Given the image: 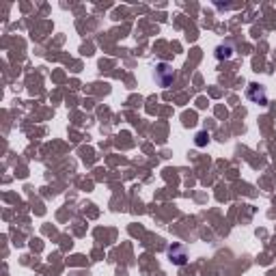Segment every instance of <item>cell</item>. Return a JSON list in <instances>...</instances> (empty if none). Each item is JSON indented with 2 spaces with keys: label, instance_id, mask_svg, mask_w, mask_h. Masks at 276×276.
<instances>
[{
  "label": "cell",
  "instance_id": "277c9868",
  "mask_svg": "<svg viewBox=\"0 0 276 276\" xmlns=\"http://www.w3.org/2000/svg\"><path fill=\"white\" fill-rule=\"evenodd\" d=\"M233 50H236V48H233V43H231V41H227V43H222V45L216 48V58H218V61L225 58V61H227V58L233 56Z\"/></svg>",
  "mask_w": 276,
  "mask_h": 276
},
{
  "label": "cell",
  "instance_id": "5b68a950",
  "mask_svg": "<svg viewBox=\"0 0 276 276\" xmlns=\"http://www.w3.org/2000/svg\"><path fill=\"white\" fill-rule=\"evenodd\" d=\"M207 140H209L207 132H198V134H197V140H195V143H197V147H205V145H207Z\"/></svg>",
  "mask_w": 276,
  "mask_h": 276
},
{
  "label": "cell",
  "instance_id": "6da1fadb",
  "mask_svg": "<svg viewBox=\"0 0 276 276\" xmlns=\"http://www.w3.org/2000/svg\"><path fill=\"white\" fill-rule=\"evenodd\" d=\"M246 97H248L250 102L259 104V106H266L268 104V91H266V86L257 84V82L248 84V89H246Z\"/></svg>",
  "mask_w": 276,
  "mask_h": 276
},
{
  "label": "cell",
  "instance_id": "3957f363",
  "mask_svg": "<svg viewBox=\"0 0 276 276\" xmlns=\"http://www.w3.org/2000/svg\"><path fill=\"white\" fill-rule=\"evenodd\" d=\"M168 257L173 259L175 266H184V263L188 261V252H186L184 246H179V244L168 246Z\"/></svg>",
  "mask_w": 276,
  "mask_h": 276
},
{
  "label": "cell",
  "instance_id": "7a4b0ae2",
  "mask_svg": "<svg viewBox=\"0 0 276 276\" xmlns=\"http://www.w3.org/2000/svg\"><path fill=\"white\" fill-rule=\"evenodd\" d=\"M156 80L160 86H171L173 80H175V72L173 67L168 65V63H160V65L156 67Z\"/></svg>",
  "mask_w": 276,
  "mask_h": 276
}]
</instances>
